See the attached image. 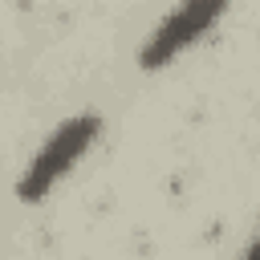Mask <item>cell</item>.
Returning a JSON list of instances; mask_svg holds the SVG:
<instances>
[{"label":"cell","mask_w":260,"mask_h":260,"mask_svg":"<svg viewBox=\"0 0 260 260\" xmlns=\"http://www.w3.org/2000/svg\"><path fill=\"white\" fill-rule=\"evenodd\" d=\"M98 134H102V118H98L93 110L57 122V126L49 130V138H45V142L32 150V158L24 162V171H20V179H16V199H20V203H41V199L89 154V146L98 142Z\"/></svg>","instance_id":"1"},{"label":"cell","mask_w":260,"mask_h":260,"mask_svg":"<svg viewBox=\"0 0 260 260\" xmlns=\"http://www.w3.org/2000/svg\"><path fill=\"white\" fill-rule=\"evenodd\" d=\"M232 0H179L142 41L138 49V65L150 73V69H167L175 57H183L195 41H203L228 12Z\"/></svg>","instance_id":"2"},{"label":"cell","mask_w":260,"mask_h":260,"mask_svg":"<svg viewBox=\"0 0 260 260\" xmlns=\"http://www.w3.org/2000/svg\"><path fill=\"white\" fill-rule=\"evenodd\" d=\"M240 260H260V232H256V236H252V244L240 252Z\"/></svg>","instance_id":"3"}]
</instances>
